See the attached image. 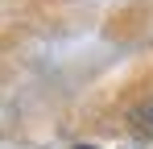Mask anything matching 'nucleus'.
Listing matches in <instances>:
<instances>
[{"label":"nucleus","mask_w":153,"mask_h":149,"mask_svg":"<svg viewBox=\"0 0 153 149\" xmlns=\"http://www.w3.org/2000/svg\"><path fill=\"white\" fill-rule=\"evenodd\" d=\"M149 120H153V108H149Z\"/></svg>","instance_id":"obj_1"},{"label":"nucleus","mask_w":153,"mask_h":149,"mask_svg":"<svg viewBox=\"0 0 153 149\" xmlns=\"http://www.w3.org/2000/svg\"><path fill=\"white\" fill-rule=\"evenodd\" d=\"M79 149H91V145H79Z\"/></svg>","instance_id":"obj_2"}]
</instances>
